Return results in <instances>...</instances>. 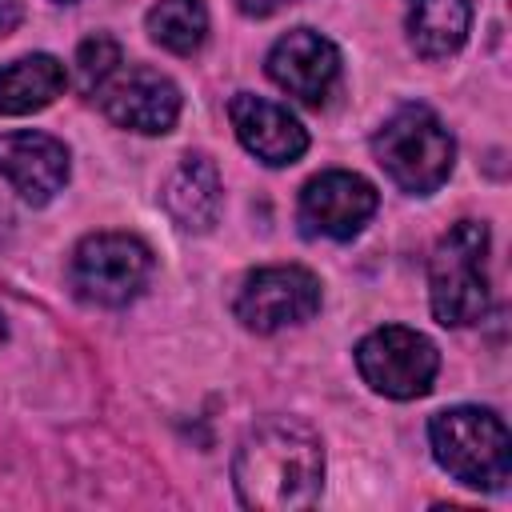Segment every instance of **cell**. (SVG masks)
<instances>
[{"label":"cell","instance_id":"8","mask_svg":"<svg viewBox=\"0 0 512 512\" xmlns=\"http://www.w3.org/2000/svg\"><path fill=\"white\" fill-rule=\"evenodd\" d=\"M88 100H96L116 128L140 136H164L180 120V88L148 64H120Z\"/></svg>","mask_w":512,"mask_h":512},{"label":"cell","instance_id":"15","mask_svg":"<svg viewBox=\"0 0 512 512\" xmlns=\"http://www.w3.org/2000/svg\"><path fill=\"white\" fill-rule=\"evenodd\" d=\"M68 84V72L56 56L32 52L0 68V116H28L48 108Z\"/></svg>","mask_w":512,"mask_h":512},{"label":"cell","instance_id":"12","mask_svg":"<svg viewBox=\"0 0 512 512\" xmlns=\"http://www.w3.org/2000/svg\"><path fill=\"white\" fill-rule=\"evenodd\" d=\"M68 148L48 132H0V180L12 192L40 208L68 184Z\"/></svg>","mask_w":512,"mask_h":512},{"label":"cell","instance_id":"13","mask_svg":"<svg viewBox=\"0 0 512 512\" xmlns=\"http://www.w3.org/2000/svg\"><path fill=\"white\" fill-rule=\"evenodd\" d=\"M160 204L184 232H208L224 204L216 164L204 152H184L160 188Z\"/></svg>","mask_w":512,"mask_h":512},{"label":"cell","instance_id":"20","mask_svg":"<svg viewBox=\"0 0 512 512\" xmlns=\"http://www.w3.org/2000/svg\"><path fill=\"white\" fill-rule=\"evenodd\" d=\"M8 340V324H4V312H0V344Z\"/></svg>","mask_w":512,"mask_h":512},{"label":"cell","instance_id":"2","mask_svg":"<svg viewBox=\"0 0 512 512\" xmlns=\"http://www.w3.org/2000/svg\"><path fill=\"white\" fill-rule=\"evenodd\" d=\"M428 444L436 464L480 492H500L512 476V436L492 408L456 404L428 420Z\"/></svg>","mask_w":512,"mask_h":512},{"label":"cell","instance_id":"9","mask_svg":"<svg viewBox=\"0 0 512 512\" xmlns=\"http://www.w3.org/2000/svg\"><path fill=\"white\" fill-rule=\"evenodd\" d=\"M376 204H380V196L360 172L332 168V172H320L304 184L300 204H296V220H300L304 236L352 240L376 216Z\"/></svg>","mask_w":512,"mask_h":512},{"label":"cell","instance_id":"17","mask_svg":"<svg viewBox=\"0 0 512 512\" xmlns=\"http://www.w3.org/2000/svg\"><path fill=\"white\" fill-rule=\"evenodd\" d=\"M120 64H124V56H120V44H116L112 36H104V32L88 36V40L76 48V84H80V92L92 96Z\"/></svg>","mask_w":512,"mask_h":512},{"label":"cell","instance_id":"10","mask_svg":"<svg viewBox=\"0 0 512 512\" xmlns=\"http://www.w3.org/2000/svg\"><path fill=\"white\" fill-rule=\"evenodd\" d=\"M264 68L280 92L320 108L340 84V48L312 28H292L268 48Z\"/></svg>","mask_w":512,"mask_h":512},{"label":"cell","instance_id":"3","mask_svg":"<svg viewBox=\"0 0 512 512\" xmlns=\"http://www.w3.org/2000/svg\"><path fill=\"white\" fill-rule=\"evenodd\" d=\"M384 176L408 196H432L456 164V140L428 104H400L372 136Z\"/></svg>","mask_w":512,"mask_h":512},{"label":"cell","instance_id":"11","mask_svg":"<svg viewBox=\"0 0 512 512\" xmlns=\"http://www.w3.org/2000/svg\"><path fill=\"white\" fill-rule=\"evenodd\" d=\"M228 120L236 140L268 168H288L308 152V132L304 124L276 100L252 96V92H236L228 100Z\"/></svg>","mask_w":512,"mask_h":512},{"label":"cell","instance_id":"18","mask_svg":"<svg viewBox=\"0 0 512 512\" xmlns=\"http://www.w3.org/2000/svg\"><path fill=\"white\" fill-rule=\"evenodd\" d=\"M20 20H24V4L20 0H0V36H8Z\"/></svg>","mask_w":512,"mask_h":512},{"label":"cell","instance_id":"21","mask_svg":"<svg viewBox=\"0 0 512 512\" xmlns=\"http://www.w3.org/2000/svg\"><path fill=\"white\" fill-rule=\"evenodd\" d=\"M60 4H72V0H60Z\"/></svg>","mask_w":512,"mask_h":512},{"label":"cell","instance_id":"6","mask_svg":"<svg viewBox=\"0 0 512 512\" xmlns=\"http://www.w3.org/2000/svg\"><path fill=\"white\" fill-rule=\"evenodd\" d=\"M356 372L360 380L388 396V400H416L428 396L440 372V352L436 344L404 324H384L372 328L360 344H356Z\"/></svg>","mask_w":512,"mask_h":512},{"label":"cell","instance_id":"7","mask_svg":"<svg viewBox=\"0 0 512 512\" xmlns=\"http://www.w3.org/2000/svg\"><path fill=\"white\" fill-rule=\"evenodd\" d=\"M320 280L300 264H268L240 280L232 296V312L248 332L272 336L296 328L320 312Z\"/></svg>","mask_w":512,"mask_h":512},{"label":"cell","instance_id":"5","mask_svg":"<svg viewBox=\"0 0 512 512\" xmlns=\"http://www.w3.org/2000/svg\"><path fill=\"white\" fill-rule=\"evenodd\" d=\"M152 280V248L132 232H92L72 248L68 284L84 304L124 308Z\"/></svg>","mask_w":512,"mask_h":512},{"label":"cell","instance_id":"1","mask_svg":"<svg viewBox=\"0 0 512 512\" xmlns=\"http://www.w3.org/2000/svg\"><path fill=\"white\" fill-rule=\"evenodd\" d=\"M232 484L244 508H312L324 488V440L296 416H268L244 432L232 456Z\"/></svg>","mask_w":512,"mask_h":512},{"label":"cell","instance_id":"16","mask_svg":"<svg viewBox=\"0 0 512 512\" xmlns=\"http://www.w3.org/2000/svg\"><path fill=\"white\" fill-rule=\"evenodd\" d=\"M148 24V36L176 52V56H192L204 48L208 40V8L204 0H156L144 16Z\"/></svg>","mask_w":512,"mask_h":512},{"label":"cell","instance_id":"14","mask_svg":"<svg viewBox=\"0 0 512 512\" xmlns=\"http://www.w3.org/2000/svg\"><path fill=\"white\" fill-rule=\"evenodd\" d=\"M404 28H408V44L416 48V56L424 60H448L464 48L468 32H472V0H404Z\"/></svg>","mask_w":512,"mask_h":512},{"label":"cell","instance_id":"19","mask_svg":"<svg viewBox=\"0 0 512 512\" xmlns=\"http://www.w3.org/2000/svg\"><path fill=\"white\" fill-rule=\"evenodd\" d=\"M284 4H292V0H236V8H240L244 16H272V12H280Z\"/></svg>","mask_w":512,"mask_h":512},{"label":"cell","instance_id":"4","mask_svg":"<svg viewBox=\"0 0 512 512\" xmlns=\"http://www.w3.org/2000/svg\"><path fill=\"white\" fill-rule=\"evenodd\" d=\"M488 224L484 220H456L428 256V300L432 316L444 328L476 324L492 304L488 280Z\"/></svg>","mask_w":512,"mask_h":512}]
</instances>
